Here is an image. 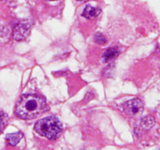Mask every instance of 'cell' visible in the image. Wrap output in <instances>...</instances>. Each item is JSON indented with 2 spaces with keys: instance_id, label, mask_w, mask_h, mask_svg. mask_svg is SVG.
Masks as SVG:
<instances>
[{
  "instance_id": "obj_1",
  "label": "cell",
  "mask_w": 160,
  "mask_h": 150,
  "mask_svg": "<svg viewBox=\"0 0 160 150\" xmlns=\"http://www.w3.org/2000/svg\"><path fill=\"white\" fill-rule=\"evenodd\" d=\"M48 110L46 101L37 94H25L20 97L15 108L17 117L24 120H31L38 117Z\"/></svg>"
},
{
  "instance_id": "obj_2",
  "label": "cell",
  "mask_w": 160,
  "mask_h": 150,
  "mask_svg": "<svg viewBox=\"0 0 160 150\" xmlns=\"http://www.w3.org/2000/svg\"><path fill=\"white\" fill-rule=\"evenodd\" d=\"M38 134L48 139H55L62 131V124L57 117L49 116L39 120L34 125Z\"/></svg>"
},
{
  "instance_id": "obj_3",
  "label": "cell",
  "mask_w": 160,
  "mask_h": 150,
  "mask_svg": "<svg viewBox=\"0 0 160 150\" xmlns=\"http://www.w3.org/2000/svg\"><path fill=\"white\" fill-rule=\"evenodd\" d=\"M30 31H31V24L28 22L17 23L13 28V32H12L13 38L17 42L24 41L30 34Z\"/></svg>"
},
{
  "instance_id": "obj_4",
  "label": "cell",
  "mask_w": 160,
  "mask_h": 150,
  "mask_svg": "<svg viewBox=\"0 0 160 150\" xmlns=\"http://www.w3.org/2000/svg\"><path fill=\"white\" fill-rule=\"evenodd\" d=\"M143 103L139 98H133L123 104V110L128 115L136 116L143 111Z\"/></svg>"
},
{
  "instance_id": "obj_5",
  "label": "cell",
  "mask_w": 160,
  "mask_h": 150,
  "mask_svg": "<svg viewBox=\"0 0 160 150\" xmlns=\"http://www.w3.org/2000/svg\"><path fill=\"white\" fill-rule=\"evenodd\" d=\"M100 12H101V10L98 8L94 7V6H90V5H88L84 8V11H83L82 16L87 19H92L98 17L99 15Z\"/></svg>"
},
{
  "instance_id": "obj_6",
  "label": "cell",
  "mask_w": 160,
  "mask_h": 150,
  "mask_svg": "<svg viewBox=\"0 0 160 150\" xmlns=\"http://www.w3.org/2000/svg\"><path fill=\"white\" fill-rule=\"evenodd\" d=\"M118 54L119 52L117 48H115V47H113V48H109L103 53L102 59V61L104 62H108L112 60V59H113L116 56H118Z\"/></svg>"
},
{
  "instance_id": "obj_7",
  "label": "cell",
  "mask_w": 160,
  "mask_h": 150,
  "mask_svg": "<svg viewBox=\"0 0 160 150\" xmlns=\"http://www.w3.org/2000/svg\"><path fill=\"white\" fill-rule=\"evenodd\" d=\"M22 138H23V134L21 132H17L12 133V134H8L6 135V138L9 145L14 146V145H17L20 142Z\"/></svg>"
},
{
  "instance_id": "obj_8",
  "label": "cell",
  "mask_w": 160,
  "mask_h": 150,
  "mask_svg": "<svg viewBox=\"0 0 160 150\" xmlns=\"http://www.w3.org/2000/svg\"><path fill=\"white\" fill-rule=\"evenodd\" d=\"M154 124H155L154 117H152V116H148V117L142 119V123H141L142 128H143L144 129H146V130H148L151 128H152Z\"/></svg>"
},
{
  "instance_id": "obj_9",
  "label": "cell",
  "mask_w": 160,
  "mask_h": 150,
  "mask_svg": "<svg viewBox=\"0 0 160 150\" xmlns=\"http://www.w3.org/2000/svg\"><path fill=\"white\" fill-rule=\"evenodd\" d=\"M8 120H9V117L7 114L2 111H0V134L4 131L5 128L7 124Z\"/></svg>"
},
{
  "instance_id": "obj_10",
  "label": "cell",
  "mask_w": 160,
  "mask_h": 150,
  "mask_svg": "<svg viewBox=\"0 0 160 150\" xmlns=\"http://www.w3.org/2000/svg\"><path fill=\"white\" fill-rule=\"evenodd\" d=\"M95 42L99 45H104L105 43H106V39L102 34L98 33L95 35Z\"/></svg>"
},
{
  "instance_id": "obj_11",
  "label": "cell",
  "mask_w": 160,
  "mask_h": 150,
  "mask_svg": "<svg viewBox=\"0 0 160 150\" xmlns=\"http://www.w3.org/2000/svg\"><path fill=\"white\" fill-rule=\"evenodd\" d=\"M77 1H79V2H87L88 0H77Z\"/></svg>"
},
{
  "instance_id": "obj_12",
  "label": "cell",
  "mask_w": 160,
  "mask_h": 150,
  "mask_svg": "<svg viewBox=\"0 0 160 150\" xmlns=\"http://www.w3.org/2000/svg\"><path fill=\"white\" fill-rule=\"evenodd\" d=\"M45 1L48 2V1H56V0H45Z\"/></svg>"
}]
</instances>
